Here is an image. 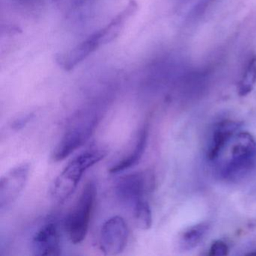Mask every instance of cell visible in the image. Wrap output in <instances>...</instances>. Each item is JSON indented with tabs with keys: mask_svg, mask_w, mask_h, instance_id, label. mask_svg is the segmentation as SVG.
<instances>
[{
	"mask_svg": "<svg viewBox=\"0 0 256 256\" xmlns=\"http://www.w3.org/2000/svg\"><path fill=\"white\" fill-rule=\"evenodd\" d=\"M107 155L104 150L85 151L73 158L58 175L52 188V196L60 204L66 202L76 191L86 170L101 161Z\"/></svg>",
	"mask_w": 256,
	"mask_h": 256,
	"instance_id": "cell-1",
	"label": "cell"
},
{
	"mask_svg": "<svg viewBox=\"0 0 256 256\" xmlns=\"http://www.w3.org/2000/svg\"><path fill=\"white\" fill-rule=\"evenodd\" d=\"M98 124V115L84 110L74 115L54 150L52 158L60 162L83 146L94 134Z\"/></svg>",
	"mask_w": 256,
	"mask_h": 256,
	"instance_id": "cell-2",
	"label": "cell"
},
{
	"mask_svg": "<svg viewBox=\"0 0 256 256\" xmlns=\"http://www.w3.org/2000/svg\"><path fill=\"white\" fill-rule=\"evenodd\" d=\"M96 192L95 182L94 181L86 182L74 208L66 217L64 228L68 239L72 244H80L86 238Z\"/></svg>",
	"mask_w": 256,
	"mask_h": 256,
	"instance_id": "cell-3",
	"label": "cell"
},
{
	"mask_svg": "<svg viewBox=\"0 0 256 256\" xmlns=\"http://www.w3.org/2000/svg\"><path fill=\"white\" fill-rule=\"evenodd\" d=\"M155 185L154 174L150 172H136L118 180L115 192L119 200L126 204L134 206L152 191Z\"/></svg>",
	"mask_w": 256,
	"mask_h": 256,
	"instance_id": "cell-4",
	"label": "cell"
},
{
	"mask_svg": "<svg viewBox=\"0 0 256 256\" xmlns=\"http://www.w3.org/2000/svg\"><path fill=\"white\" fill-rule=\"evenodd\" d=\"M128 226L120 216L110 217L102 226L100 233V246L106 256H115L125 250L128 242Z\"/></svg>",
	"mask_w": 256,
	"mask_h": 256,
	"instance_id": "cell-5",
	"label": "cell"
},
{
	"mask_svg": "<svg viewBox=\"0 0 256 256\" xmlns=\"http://www.w3.org/2000/svg\"><path fill=\"white\" fill-rule=\"evenodd\" d=\"M29 163H22L7 172L0 180V210L11 206L20 196L28 182Z\"/></svg>",
	"mask_w": 256,
	"mask_h": 256,
	"instance_id": "cell-6",
	"label": "cell"
},
{
	"mask_svg": "<svg viewBox=\"0 0 256 256\" xmlns=\"http://www.w3.org/2000/svg\"><path fill=\"white\" fill-rule=\"evenodd\" d=\"M60 233L53 222L42 226L32 240V253L36 256H58L61 254Z\"/></svg>",
	"mask_w": 256,
	"mask_h": 256,
	"instance_id": "cell-7",
	"label": "cell"
},
{
	"mask_svg": "<svg viewBox=\"0 0 256 256\" xmlns=\"http://www.w3.org/2000/svg\"><path fill=\"white\" fill-rule=\"evenodd\" d=\"M101 38V31L100 30L74 48L58 55L56 62L64 70L70 71L102 46Z\"/></svg>",
	"mask_w": 256,
	"mask_h": 256,
	"instance_id": "cell-8",
	"label": "cell"
},
{
	"mask_svg": "<svg viewBox=\"0 0 256 256\" xmlns=\"http://www.w3.org/2000/svg\"><path fill=\"white\" fill-rule=\"evenodd\" d=\"M148 136H149V127H148V124H145L140 128L139 134H138L133 150H132L126 156L124 157L116 164L112 166L109 169V172L110 174H116L128 170L138 164L144 154L145 150H146Z\"/></svg>",
	"mask_w": 256,
	"mask_h": 256,
	"instance_id": "cell-9",
	"label": "cell"
},
{
	"mask_svg": "<svg viewBox=\"0 0 256 256\" xmlns=\"http://www.w3.org/2000/svg\"><path fill=\"white\" fill-rule=\"evenodd\" d=\"M238 127L239 124L232 121H224L217 126L214 130L212 142L208 152V157L210 160H215L218 158L220 152L232 138Z\"/></svg>",
	"mask_w": 256,
	"mask_h": 256,
	"instance_id": "cell-10",
	"label": "cell"
},
{
	"mask_svg": "<svg viewBox=\"0 0 256 256\" xmlns=\"http://www.w3.org/2000/svg\"><path fill=\"white\" fill-rule=\"evenodd\" d=\"M137 7V4L132 0L124 11L116 16L107 26L101 29L102 46L112 42L118 36L126 22L131 17L133 13L136 12Z\"/></svg>",
	"mask_w": 256,
	"mask_h": 256,
	"instance_id": "cell-11",
	"label": "cell"
},
{
	"mask_svg": "<svg viewBox=\"0 0 256 256\" xmlns=\"http://www.w3.org/2000/svg\"><path fill=\"white\" fill-rule=\"evenodd\" d=\"M256 143L252 136L248 132L238 134L232 150V160H248L256 158Z\"/></svg>",
	"mask_w": 256,
	"mask_h": 256,
	"instance_id": "cell-12",
	"label": "cell"
},
{
	"mask_svg": "<svg viewBox=\"0 0 256 256\" xmlns=\"http://www.w3.org/2000/svg\"><path fill=\"white\" fill-rule=\"evenodd\" d=\"M209 226L206 223H200L188 228L182 234L180 240V246L184 250H191L199 245L208 233Z\"/></svg>",
	"mask_w": 256,
	"mask_h": 256,
	"instance_id": "cell-13",
	"label": "cell"
},
{
	"mask_svg": "<svg viewBox=\"0 0 256 256\" xmlns=\"http://www.w3.org/2000/svg\"><path fill=\"white\" fill-rule=\"evenodd\" d=\"M256 84V55L252 56L244 70L240 80L238 83V94L246 96L250 94Z\"/></svg>",
	"mask_w": 256,
	"mask_h": 256,
	"instance_id": "cell-14",
	"label": "cell"
},
{
	"mask_svg": "<svg viewBox=\"0 0 256 256\" xmlns=\"http://www.w3.org/2000/svg\"><path fill=\"white\" fill-rule=\"evenodd\" d=\"M134 221L139 228L148 230L152 226V217L150 206L145 200H140L133 206Z\"/></svg>",
	"mask_w": 256,
	"mask_h": 256,
	"instance_id": "cell-15",
	"label": "cell"
},
{
	"mask_svg": "<svg viewBox=\"0 0 256 256\" xmlns=\"http://www.w3.org/2000/svg\"><path fill=\"white\" fill-rule=\"evenodd\" d=\"M228 254V247L226 242L216 240L212 242L210 248V256H224Z\"/></svg>",
	"mask_w": 256,
	"mask_h": 256,
	"instance_id": "cell-16",
	"label": "cell"
},
{
	"mask_svg": "<svg viewBox=\"0 0 256 256\" xmlns=\"http://www.w3.org/2000/svg\"><path fill=\"white\" fill-rule=\"evenodd\" d=\"M216 0H199L192 11L191 16L192 17H198L200 14H203L208 6H210Z\"/></svg>",
	"mask_w": 256,
	"mask_h": 256,
	"instance_id": "cell-17",
	"label": "cell"
},
{
	"mask_svg": "<svg viewBox=\"0 0 256 256\" xmlns=\"http://www.w3.org/2000/svg\"><path fill=\"white\" fill-rule=\"evenodd\" d=\"M32 118H34V114L26 115V116H24V118H20V119L14 121L12 127L14 130H20V128L24 127L26 125V124H28L29 121L32 119Z\"/></svg>",
	"mask_w": 256,
	"mask_h": 256,
	"instance_id": "cell-18",
	"label": "cell"
},
{
	"mask_svg": "<svg viewBox=\"0 0 256 256\" xmlns=\"http://www.w3.org/2000/svg\"><path fill=\"white\" fill-rule=\"evenodd\" d=\"M186 1H188V0H186Z\"/></svg>",
	"mask_w": 256,
	"mask_h": 256,
	"instance_id": "cell-19",
	"label": "cell"
}]
</instances>
